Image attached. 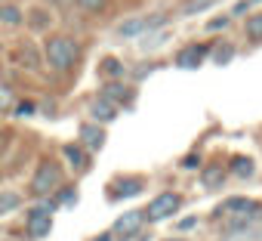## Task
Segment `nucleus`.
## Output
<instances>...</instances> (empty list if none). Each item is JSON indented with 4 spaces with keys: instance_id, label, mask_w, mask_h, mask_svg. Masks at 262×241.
<instances>
[{
    "instance_id": "412c9836",
    "label": "nucleus",
    "mask_w": 262,
    "mask_h": 241,
    "mask_svg": "<svg viewBox=\"0 0 262 241\" xmlns=\"http://www.w3.org/2000/svg\"><path fill=\"white\" fill-rule=\"evenodd\" d=\"M13 108H16V93H13L10 84L0 81V114H10Z\"/></svg>"
},
{
    "instance_id": "6e6552de",
    "label": "nucleus",
    "mask_w": 262,
    "mask_h": 241,
    "mask_svg": "<svg viewBox=\"0 0 262 241\" xmlns=\"http://www.w3.org/2000/svg\"><path fill=\"white\" fill-rule=\"evenodd\" d=\"M90 117L96 120V124H111V120L117 117V105L111 99H105V96H96L90 102Z\"/></svg>"
},
{
    "instance_id": "b1692460",
    "label": "nucleus",
    "mask_w": 262,
    "mask_h": 241,
    "mask_svg": "<svg viewBox=\"0 0 262 241\" xmlns=\"http://www.w3.org/2000/svg\"><path fill=\"white\" fill-rule=\"evenodd\" d=\"M231 173L241 176V179L253 176V161H250V158H234V161H231Z\"/></svg>"
},
{
    "instance_id": "6ab92c4d",
    "label": "nucleus",
    "mask_w": 262,
    "mask_h": 241,
    "mask_svg": "<svg viewBox=\"0 0 262 241\" xmlns=\"http://www.w3.org/2000/svg\"><path fill=\"white\" fill-rule=\"evenodd\" d=\"M225 241H262V226H250V229H237V232H228Z\"/></svg>"
},
{
    "instance_id": "423d86ee",
    "label": "nucleus",
    "mask_w": 262,
    "mask_h": 241,
    "mask_svg": "<svg viewBox=\"0 0 262 241\" xmlns=\"http://www.w3.org/2000/svg\"><path fill=\"white\" fill-rule=\"evenodd\" d=\"M142 223H145V210H126L123 216H117L111 235H120V241H129V238L142 229Z\"/></svg>"
},
{
    "instance_id": "dca6fc26",
    "label": "nucleus",
    "mask_w": 262,
    "mask_h": 241,
    "mask_svg": "<svg viewBox=\"0 0 262 241\" xmlns=\"http://www.w3.org/2000/svg\"><path fill=\"white\" fill-rule=\"evenodd\" d=\"M99 71H102V77H108V81H120V77H123V62L114 59V56H105L102 65H99Z\"/></svg>"
},
{
    "instance_id": "f03ea898",
    "label": "nucleus",
    "mask_w": 262,
    "mask_h": 241,
    "mask_svg": "<svg viewBox=\"0 0 262 241\" xmlns=\"http://www.w3.org/2000/svg\"><path fill=\"white\" fill-rule=\"evenodd\" d=\"M59 186H62V164L53 161V158H43V161L37 164L34 176H31V192H34L37 198H47V195H53Z\"/></svg>"
},
{
    "instance_id": "5701e85b",
    "label": "nucleus",
    "mask_w": 262,
    "mask_h": 241,
    "mask_svg": "<svg viewBox=\"0 0 262 241\" xmlns=\"http://www.w3.org/2000/svg\"><path fill=\"white\" fill-rule=\"evenodd\" d=\"M74 7L83 10V13H90V16H96V13L108 10V0H74Z\"/></svg>"
},
{
    "instance_id": "9b49d317",
    "label": "nucleus",
    "mask_w": 262,
    "mask_h": 241,
    "mask_svg": "<svg viewBox=\"0 0 262 241\" xmlns=\"http://www.w3.org/2000/svg\"><path fill=\"white\" fill-rule=\"evenodd\" d=\"M25 25H28L34 34H43V31H50V25H53V13H50L47 7H31L28 16H25Z\"/></svg>"
},
{
    "instance_id": "1a4fd4ad",
    "label": "nucleus",
    "mask_w": 262,
    "mask_h": 241,
    "mask_svg": "<svg viewBox=\"0 0 262 241\" xmlns=\"http://www.w3.org/2000/svg\"><path fill=\"white\" fill-rule=\"evenodd\" d=\"M99 96L111 99L117 108H120V105H129V102H133V90H129L126 84H120V81H108V84L102 87V93H99Z\"/></svg>"
},
{
    "instance_id": "a211bd4d",
    "label": "nucleus",
    "mask_w": 262,
    "mask_h": 241,
    "mask_svg": "<svg viewBox=\"0 0 262 241\" xmlns=\"http://www.w3.org/2000/svg\"><path fill=\"white\" fill-rule=\"evenodd\" d=\"M13 59H16V62H22L28 71H37V68H40V56H37V50H34L31 44H25V50H22V53H16Z\"/></svg>"
},
{
    "instance_id": "a878e982",
    "label": "nucleus",
    "mask_w": 262,
    "mask_h": 241,
    "mask_svg": "<svg viewBox=\"0 0 262 241\" xmlns=\"http://www.w3.org/2000/svg\"><path fill=\"white\" fill-rule=\"evenodd\" d=\"M216 0H191V4H185L182 7V13L188 16V13H201V10H207V7H213Z\"/></svg>"
},
{
    "instance_id": "bb28decb",
    "label": "nucleus",
    "mask_w": 262,
    "mask_h": 241,
    "mask_svg": "<svg viewBox=\"0 0 262 241\" xmlns=\"http://www.w3.org/2000/svg\"><path fill=\"white\" fill-rule=\"evenodd\" d=\"M148 34H151V31H148ZM164 41H167V31H161V34H151V37H145V41H142V50H155V47H161Z\"/></svg>"
},
{
    "instance_id": "39448f33",
    "label": "nucleus",
    "mask_w": 262,
    "mask_h": 241,
    "mask_svg": "<svg viewBox=\"0 0 262 241\" xmlns=\"http://www.w3.org/2000/svg\"><path fill=\"white\" fill-rule=\"evenodd\" d=\"M53 232V210L50 207H34L31 213H28V238L31 241H40V238H47Z\"/></svg>"
},
{
    "instance_id": "c756f323",
    "label": "nucleus",
    "mask_w": 262,
    "mask_h": 241,
    "mask_svg": "<svg viewBox=\"0 0 262 241\" xmlns=\"http://www.w3.org/2000/svg\"><path fill=\"white\" fill-rule=\"evenodd\" d=\"M13 111H16V114H22V117H25V114H31V111H34V105H31V102H22V105H16V108H13Z\"/></svg>"
},
{
    "instance_id": "aec40b11",
    "label": "nucleus",
    "mask_w": 262,
    "mask_h": 241,
    "mask_svg": "<svg viewBox=\"0 0 262 241\" xmlns=\"http://www.w3.org/2000/svg\"><path fill=\"white\" fill-rule=\"evenodd\" d=\"M253 207H259V204L250 201V198H228V201L219 207V213H237V210H253Z\"/></svg>"
},
{
    "instance_id": "7ed1b4c3",
    "label": "nucleus",
    "mask_w": 262,
    "mask_h": 241,
    "mask_svg": "<svg viewBox=\"0 0 262 241\" xmlns=\"http://www.w3.org/2000/svg\"><path fill=\"white\" fill-rule=\"evenodd\" d=\"M164 22H167V16H164V13L136 16V19L120 22V25H117V34H120V37H142V34H148V31H158Z\"/></svg>"
},
{
    "instance_id": "473e14b6",
    "label": "nucleus",
    "mask_w": 262,
    "mask_h": 241,
    "mask_svg": "<svg viewBox=\"0 0 262 241\" xmlns=\"http://www.w3.org/2000/svg\"><path fill=\"white\" fill-rule=\"evenodd\" d=\"M0 4H4V0H0Z\"/></svg>"
},
{
    "instance_id": "ddd939ff",
    "label": "nucleus",
    "mask_w": 262,
    "mask_h": 241,
    "mask_svg": "<svg viewBox=\"0 0 262 241\" xmlns=\"http://www.w3.org/2000/svg\"><path fill=\"white\" fill-rule=\"evenodd\" d=\"M142 186H145V179H139V176L117 179V183L111 186L114 192H108V198H129V195H139V192H142Z\"/></svg>"
},
{
    "instance_id": "2eb2a0df",
    "label": "nucleus",
    "mask_w": 262,
    "mask_h": 241,
    "mask_svg": "<svg viewBox=\"0 0 262 241\" xmlns=\"http://www.w3.org/2000/svg\"><path fill=\"white\" fill-rule=\"evenodd\" d=\"M225 167L222 164H207L204 170H201V183H204V189H222V183H225Z\"/></svg>"
},
{
    "instance_id": "20e7f679",
    "label": "nucleus",
    "mask_w": 262,
    "mask_h": 241,
    "mask_svg": "<svg viewBox=\"0 0 262 241\" xmlns=\"http://www.w3.org/2000/svg\"><path fill=\"white\" fill-rule=\"evenodd\" d=\"M179 204H182V198L176 195V192H161L151 204H148V210H145V219H151V223H161V219H167V216H173L176 210H179Z\"/></svg>"
},
{
    "instance_id": "4be33fe9",
    "label": "nucleus",
    "mask_w": 262,
    "mask_h": 241,
    "mask_svg": "<svg viewBox=\"0 0 262 241\" xmlns=\"http://www.w3.org/2000/svg\"><path fill=\"white\" fill-rule=\"evenodd\" d=\"M244 31H247V37L250 41H262V13H256V16H250L247 19V25H244Z\"/></svg>"
},
{
    "instance_id": "2f4dec72",
    "label": "nucleus",
    "mask_w": 262,
    "mask_h": 241,
    "mask_svg": "<svg viewBox=\"0 0 262 241\" xmlns=\"http://www.w3.org/2000/svg\"><path fill=\"white\" fill-rule=\"evenodd\" d=\"M99 241H111V235H99Z\"/></svg>"
},
{
    "instance_id": "7c9ffc66",
    "label": "nucleus",
    "mask_w": 262,
    "mask_h": 241,
    "mask_svg": "<svg viewBox=\"0 0 262 241\" xmlns=\"http://www.w3.org/2000/svg\"><path fill=\"white\" fill-rule=\"evenodd\" d=\"M198 164H201V158H198V155H188V158L182 161V167H185V170H194Z\"/></svg>"
},
{
    "instance_id": "72a5a7b5",
    "label": "nucleus",
    "mask_w": 262,
    "mask_h": 241,
    "mask_svg": "<svg viewBox=\"0 0 262 241\" xmlns=\"http://www.w3.org/2000/svg\"><path fill=\"white\" fill-rule=\"evenodd\" d=\"M0 47H4V44H0Z\"/></svg>"
},
{
    "instance_id": "f8f14e48",
    "label": "nucleus",
    "mask_w": 262,
    "mask_h": 241,
    "mask_svg": "<svg viewBox=\"0 0 262 241\" xmlns=\"http://www.w3.org/2000/svg\"><path fill=\"white\" fill-rule=\"evenodd\" d=\"M0 25H4V28H22L25 25L22 7L13 4V0H4V4H0Z\"/></svg>"
},
{
    "instance_id": "c85d7f7f",
    "label": "nucleus",
    "mask_w": 262,
    "mask_h": 241,
    "mask_svg": "<svg viewBox=\"0 0 262 241\" xmlns=\"http://www.w3.org/2000/svg\"><path fill=\"white\" fill-rule=\"evenodd\" d=\"M59 201H62V204H74V201H77L74 189H68V192H59Z\"/></svg>"
},
{
    "instance_id": "f257e3e1",
    "label": "nucleus",
    "mask_w": 262,
    "mask_h": 241,
    "mask_svg": "<svg viewBox=\"0 0 262 241\" xmlns=\"http://www.w3.org/2000/svg\"><path fill=\"white\" fill-rule=\"evenodd\" d=\"M77 56H80V47H77V41L74 37H68V34H50L47 37V44H43V59H47V65L53 68V71H71L74 65H77Z\"/></svg>"
},
{
    "instance_id": "cd10ccee",
    "label": "nucleus",
    "mask_w": 262,
    "mask_h": 241,
    "mask_svg": "<svg viewBox=\"0 0 262 241\" xmlns=\"http://www.w3.org/2000/svg\"><path fill=\"white\" fill-rule=\"evenodd\" d=\"M207 28H210V31H219V28H228V16H216V19H210V22H207Z\"/></svg>"
},
{
    "instance_id": "4468645a",
    "label": "nucleus",
    "mask_w": 262,
    "mask_h": 241,
    "mask_svg": "<svg viewBox=\"0 0 262 241\" xmlns=\"http://www.w3.org/2000/svg\"><path fill=\"white\" fill-rule=\"evenodd\" d=\"M62 155L68 158V164H71V170H74V173H83V170L90 167V161H86V152H83L80 146H74V143L62 146Z\"/></svg>"
},
{
    "instance_id": "f3484780",
    "label": "nucleus",
    "mask_w": 262,
    "mask_h": 241,
    "mask_svg": "<svg viewBox=\"0 0 262 241\" xmlns=\"http://www.w3.org/2000/svg\"><path fill=\"white\" fill-rule=\"evenodd\" d=\"M22 204H25V198H22L19 192H0V216H7V213L19 210Z\"/></svg>"
},
{
    "instance_id": "0eeeda50",
    "label": "nucleus",
    "mask_w": 262,
    "mask_h": 241,
    "mask_svg": "<svg viewBox=\"0 0 262 241\" xmlns=\"http://www.w3.org/2000/svg\"><path fill=\"white\" fill-rule=\"evenodd\" d=\"M207 53H210V47H207V44H188L185 50H179V53H176V65H179V68H185V71H191V68H198V65L207 59Z\"/></svg>"
},
{
    "instance_id": "9d476101",
    "label": "nucleus",
    "mask_w": 262,
    "mask_h": 241,
    "mask_svg": "<svg viewBox=\"0 0 262 241\" xmlns=\"http://www.w3.org/2000/svg\"><path fill=\"white\" fill-rule=\"evenodd\" d=\"M80 143H83V149H90V152H99L102 146H105V130H102V124H80Z\"/></svg>"
},
{
    "instance_id": "393cba45",
    "label": "nucleus",
    "mask_w": 262,
    "mask_h": 241,
    "mask_svg": "<svg viewBox=\"0 0 262 241\" xmlns=\"http://www.w3.org/2000/svg\"><path fill=\"white\" fill-rule=\"evenodd\" d=\"M231 56H234L231 44H219V47L213 50V62H216V65H225V62H231Z\"/></svg>"
}]
</instances>
